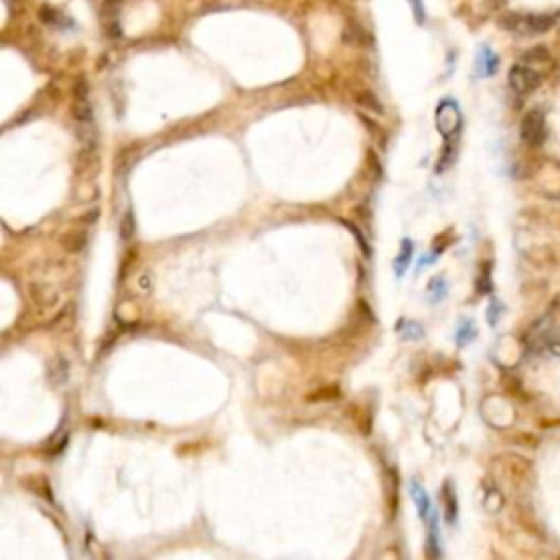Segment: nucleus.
I'll return each instance as SVG.
<instances>
[{
    "mask_svg": "<svg viewBox=\"0 0 560 560\" xmlns=\"http://www.w3.org/2000/svg\"><path fill=\"white\" fill-rule=\"evenodd\" d=\"M492 466H495V473L514 490H525L534 479L532 462L517 453H501L499 457H495Z\"/></svg>",
    "mask_w": 560,
    "mask_h": 560,
    "instance_id": "nucleus-1",
    "label": "nucleus"
},
{
    "mask_svg": "<svg viewBox=\"0 0 560 560\" xmlns=\"http://www.w3.org/2000/svg\"><path fill=\"white\" fill-rule=\"evenodd\" d=\"M556 25V16L547 14H508L501 18V29L517 36H539Z\"/></svg>",
    "mask_w": 560,
    "mask_h": 560,
    "instance_id": "nucleus-2",
    "label": "nucleus"
},
{
    "mask_svg": "<svg viewBox=\"0 0 560 560\" xmlns=\"http://www.w3.org/2000/svg\"><path fill=\"white\" fill-rule=\"evenodd\" d=\"M508 84L510 88L517 94L525 97V94H532L536 88L543 84V71L534 68V66H528V64H514L510 73H508Z\"/></svg>",
    "mask_w": 560,
    "mask_h": 560,
    "instance_id": "nucleus-3",
    "label": "nucleus"
},
{
    "mask_svg": "<svg viewBox=\"0 0 560 560\" xmlns=\"http://www.w3.org/2000/svg\"><path fill=\"white\" fill-rule=\"evenodd\" d=\"M519 223L525 228L560 230V208L554 206H528L521 210Z\"/></svg>",
    "mask_w": 560,
    "mask_h": 560,
    "instance_id": "nucleus-4",
    "label": "nucleus"
},
{
    "mask_svg": "<svg viewBox=\"0 0 560 560\" xmlns=\"http://www.w3.org/2000/svg\"><path fill=\"white\" fill-rule=\"evenodd\" d=\"M521 140L528 144V147H541L547 138V123L541 110H530L528 114L521 120Z\"/></svg>",
    "mask_w": 560,
    "mask_h": 560,
    "instance_id": "nucleus-5",
    "label": "nucleus"
},
{
    "mask_svg": "<svg viewBox=\"0 0 560 560\" xmlns=\"http://www.w3.org/2000/svg\"><path fill=\"white\" fill-rule=\"evenodd\" d=\"M435 127L442 133V136L449 140L453 138L457 131L462 127V114H460V107H457L455 101L446 99L438 105L435 110Z\"/></svg>",
    "mask_w": 560,
    "mask_h": 560,
    "instance_id": "nucleus-6",
    "label": "nucleus"
},
{
    "mask_svg": "<svg viewBox=\"0 0 560 560\" xmlns=\"http://www.w3.org/2000/svg\"><path fill=\"white\" fill-rule=\"evenodd\" d=\"M525 259L530 265L541 267V270H550V267L560 265V243H543L534 245L525 252Z\"/></svg>",
    "mask_w": 560,
    "mask_h": 560,
    "instance_id": "nucleus-7",
    "label": "nucleus"
},
{
    "mask_svg": "<svg viewBox=\"0 0 560 560\" xmlns=\"http://www.w3.org/2000/svg\"><path fill=\"white\" fill-rule=\"evenodd\" d=\"M411 497H413V503H416V508H418L420 519L427 521L429 532H435V512L431 508V499L416 479L411 481Z\"/></svg>",
    "mask_w": 560,
    "mask_h": 560,
    "instance_id": "nucleus-8",
    "label": "nucleus"
},
{
    "mask_svg": "<svg viewBox=\"0 0 560 560\" xmlns=\"http://www.w3.org/2000/svg\"><path fill=\"white\" fill-rule=\"evenodd\" d=\"M514 519L519 521V525H521V528H523L525 532H528L530 536H534V539H539V541L545 543V539H547V536H545V530L541 528V523L536 521V517H534V514H532L528 508H525V506H514Z\"/></svg>",
    "mask_w": 560,
    "mask_h": 560,
    "instance_id": "nucleus-9",
    "label": "nucleus"
},
{
    "mask_svg": "<svg viewBox=\"0 0 560 560\" xmlns=\"http://www.w3.org/2000/svg\"><path fill=\"white\" fill-rule=\"evenodd\" d=\"M499 71V55L490 47H481L477 55V75L479 77H492Z\"/></svg>",
    "mask_w": 560,
    "mask_h": 560,
    "instance_id": "nucleus-10",
    "label": "nucleus"
},
{
    "mask_svg": "<svg viewBox=\"0 0 560 560\" xmlns=\"http://www.w3.org/2000/svg\"><path fill=\"white\" fill-rule=\"evenodd\" d=\"M521 62L528 64V66H534V68H539V71L545 73V68H550L554 60H552V53L547 51L545 47H534V49L525 51L521 55Z\"/></svg>",
    "mask_w": 560,
    "mask_h": 560,
    "instance_id": "nucleus-11",
    "label": "nucleus"
},
{
    "mask_svg": "<svg viewBox=\"0 0 560 560\" xmlns=\"http://www.w3.org/2000/svg\"><path fill=\"white\" fill-rule=\"evenodd\" d=\"M442 503H444L446 521L455 523L457 521V497H455V490L451 486V481H446L444 488H442Z\"/></svg>",
    "mask_w": 560,
    "mask_h": 560,
    "instance_id": "nucleus-12",
    "label": "nucleus"
},
{
    "mask_svg": "<svg viewBox=\"0 0 560 560\" xmlns=\"http://www.w3.org/2000/svg\"><path fill=\"white\" fill-rule=\"evenodd\" d=\"M38 16H40V20L44 22V25L55 27V29H62L64 25H68V20L64 18L62 11H60V9H55V7H49V5L40 7Z\"/></svg>",
    "mask_w": 560,
    "mask_h": 560,
    "instance_id": "nucleus-13",
    "label": "nucleus"
},
{
    "mask_svg": "<svg viewBox=\"0 0 560 560\" xmlns=\"http://www.w3.org/2000/svg\"><path fill=\"white\" fill-rule=\"evenodd\" d=\"M411 254H413V243H411L409 239H405V241L400 243V252H398L396 261H394V272H396V276H400V274L409 267Z\"/></svg>",
    "mask_w": 560,
    "mask_h": 560,
    "instance_id": "nucleus-14",
    "label": "nucleus"
},
{
    "mask_svg": "<svg viewBox=\"0 0 560 560\" xmlns=\"http://www.w3.org/2000/svg\"><path fill=\"white\" fill-rule=\"evenodd\" d=\"M484 506L488 512H499L501 506H503V495L495 488V486H488L484 490Z\"/></svg>",
    "mask_w": 560,
    "mask_h": 560,
    "instance_id": "nucleus-15",
    "label": "nucleus"
},
{
    "mask_svg": "<svg viewBox=\"0 0 560 560\" xmlns=\"http://www.w3.org/2000/svg\"><path fill=\"white\" fill-rule=\"evenodd\" d=\"M490 270H492V265L488 261H484V265L479 267V276H477V291H479V294H490V291H492Z\"/></svg>",
    "mask_w": 560,
    "mask_h": 560,
    "instance_id": "nucleus-16",
    "label": "nucleus"
},
{
    "mask_svg": "<svg viewBox=\"0 0 560 560\" xmlns=\"http://www.w3.org/2000/svg\"><path fill=\"white\" fill-rule=\"evenodd\" d=\"M398 331L405 340H420L422 338V327L416 322H409V320L398 322Z\"/></svg>",
    "mask_w": 560,
    "mask_h": 560,
    "instance_id": "nucleus-17",
    "label": "nucleus"
},
{
    "mask_svg": "<svg viewBox=\"0 0 560 560\" xmlns=\"http://www.w3.org/2000/svg\"><path fill=\"white\" fill-rule=\"evenodd\" d=\"M455 340H457V344H460V346H466L470 340H475V327H473V322L464 320V322L460 324V329H457Z\"/></svg>",
    "mask_w": 560,
    "mask_h": 560,
    "instance_id": "nucleus-18",
    "label": "nucleus"
},
{
    "mask_svg": "<svg viewBox=\"0 0 560 560\" xmlns=\"http://www.w3.org/2000/svg\"><path fill=\"white\" fill-rule=\"evenodd\" d=\"M512 442L514 444H519V446H525V449H536V446H539V438H536L534 433H514L512 435Z\"/></svg>",
    "mask_w": 560,
    "mask_h": 560,
    "instance_id": "nucleus-19",
    "label": "nucleus"
},
{
    "mask_svg": "<svg viewBox=\"0 0 560 560\" xmlns=\"http://www.w3.org/2000/svg\"><path fill=\"white\" fill-rule=\"evenodd\" d=\"M84 245H86V237H84V234L73 232V234H68V237H64V248L68 250V252H79Z\"/></svg>",
    "mask_w": 560,
    "mask_h": 560,
    "instance_id": "nucleus-20",
    "label": "nucleus"
},
{
    "mask_svg": "<svg viewBox=\"0 0 560 560\" xmlns=\"http://www.w3.org/2000/svg\"><path fill=\"white\" fill-rule=\"evenodd\" d=\"M429 294L433 296V300H442L446 296V283H444V278H433L431 283H429Z\"/></svg>",
    "mask_w": 560,
    "mask_h": 560,
    "instance_id": "nucleus-21",
    "label": "nucleus"
},
{
    "mask_svg": "<svg viewBox=\"0 0 560 560\" xmlns=\"http://www.w3.org/2000/svg\"><path fill=\"white\" fill-rule=\"evenodd\" d=\"M344 40L346 42H348V40L351 42H361L364 40V31L357 27V25H348V27H346V33H344Z\"/></svg>",
    "mask_w": 560,
    "mask_h": 560,
    "instance_id": "nucleus-22",
    "label": "nucleus"
},
{
    "mask_svg": "<svg viewBox=\"0 0 560 560\" xmlns=\"http://www.w3.org/2000/svg\"><path fill=\"white\" fill-rule=\"evenodd\" d=\"M120 234H123V239H129L131 234H133V217H131V212H127L125 221L120 223Z\"/></svg>",
    "mask_w": 560,
    "mask_h": 560,
    "instance_id": "nucleus-23",
    "label": "nucleus"
},
{
    "mask_svg": "<svg viewBox=\"0 0 560 560\" xmlns=\"http://www.w3.org/2000/svg\"><path fill=\"white\" fill-rule=\"evenodd\" d=\"M497 320H499V305H497V302H492L490 309H488V324H490V327H495Z\"/></svg>",
    "mask_w": 560,
    "mask_h": 560,
    "instance_id": "nucleus-24",
    "label": "nucleus"
},
{
    "mask_svg": "<svg viewBox=\"0 0 560 560\" xmlns=\"http://www.w3.org/2000/svg\"><path fill=\"white\" fill-rule=\"evenodd\" d=\"M413 7V16H416L418 22H424V9H422V0H411Z\"/></svg>",
    "mask_w": 560,
    "mask_h": 560,
    "instance_id": "nucleus-25",
    "label": "nucleus"
},
{
    "mask_svg": "<svg viewBox=\"0 0 560 560\" xmlns=\"http://www.w3.org/2000/svg\"><path fill=\"white\" fill-rule=\"evenodd\" d=\"M543 197L552 199V201H560V186L554 188V190H543Z\"/></svg>",
    "mask_w": 560,
    "mask_h": 560,
    "instance_id": "nucleus-26",
    "label": "nucleus"
},
{
    "mask_svg": "<svg viewBox=\"0 0 560 560\" xmlns=\"http://www.w3.org/2000/svg\"><path fill=\"white\" fill-rule=\"evenodd\" d=\"M552 311H560V294H558V296L554 298V302H552V307H550V313H552Z\"/></svg>",
    "mask_w": 560,
    "mask_h": 560,
    "instance_id": "nucleus-27",
    "label": "nucleus"
}]
</instances>
